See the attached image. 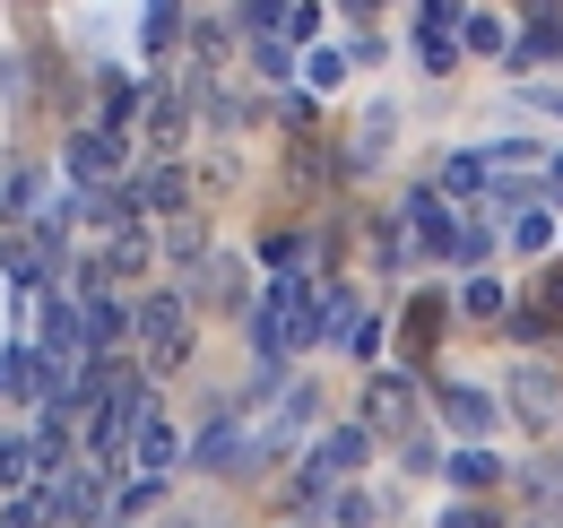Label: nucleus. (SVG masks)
I'll list each match as a JSON object with an SVG mask.
<instances>
[{
    "label": "nucleus",
    "mask_w": 563,
    "mask_h": 528,
    "mask_svg": "<svg viewBox=\"0 0 563 528\" xmlns=\"http://www.w3.org/2000/svg\"><path fill=\"white\" fill-rule=\"evenodd\" d=\"M303 330H312V312H303V286H278V295L261 304V346H269V355H286Z\"/></svg>",
    "instance_id": "obj_1"
},
{
    "label": "nucleus",
    "mask_w": 563,
    "mask_h": 528,
    "mask_svg": "<svg viewBox=\"0 0 563 528\" xmlns=\"http://www.w3.org/2000/svg\"><path fill=\"white\" fill-rule=\"evenodd\" d=\"M140 330H147V355H156V364H174V355H183V304H174V295H165V304H147Z\"/></svg>",
    "instance_id": "obj_2"
},
{
    "label": "nucleus",
    "mask_w": 563,
    "mask_h": 528,
    "mask_svg": "<svg viewBox=\"0 0 563 528\" xmlns=\"http://www.w3.org/2000/svg\"><path fill=\"white\" fill-rule=\"evenodd\" d=\"M87 338H122V304H104V295H87Z\"/></svg>",
    "instance_id": "obj_6"
},
{
    "label": "nucleus",
    "mask_w": 563,
    "mask_h": 528,
    "mask_svg": "<svg viewBox=\"0 0 563 528\" xmlns=\"http://www.w3.org/2000/svg\"><path fill=\"white\" fill-rule=\"evenodd\" d=\"M26 476H35V451H26V433H0V485H9V494H26Z\"/></svg>",
    "instance_id": "obj_4"
},
{
    "label": "nucleus",
    "mask_w": 563,
    "mask_h": 528,
    "mask_svg": "<svg viewBox=\"0 0 563 528\" xmlns=\"http://www.w3.org/2000/svg\"><path fill=\"white\" fill-rule=\"evenodd\" d=\"M174 451H183V442H174V425H165V416H140V468H147V476H165Z\"/></svg>",
    "instance_id": "obj_3"
},
{
    "label": "nucleus",
    "mask_w": 563,
    "mask_h": 528,
    "mask_svg": "<svg viewBox=\"0 0 563 528\" xmlns=\"http://www.w3.org/2000/svg\"><path fill=\"white\" fill-rule=\"evenodd\" d=\"M70 165H78V174H113V139H104V131H96V139H78V147H70Z\"/></svg>",
    "instance_id": "obj_5"
}]
</instances>
